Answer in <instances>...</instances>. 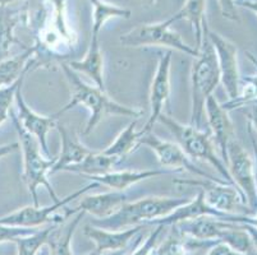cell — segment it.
Masks as SVG:
<instances>
[{"instance_id":"obj_14","label":"cell","mask_w":257,"mask_h":255,"mask_svg":"<svg viewBox=\"0 0 257 255\" xmlns=\"http://www.w3.org/2000/svg\"><path fill=\"white\" fill-rule=\"evenodd\" d=\"M205 114L207 116L210 132L214 137L215 144L218 147L221 160L226 165L228 143L235 137L234 128H233V124L228 115V110L224 109L223 105L219 104L218 100L211 95L206 100V104H205Z\"/></svg>"},{"instance_id":"obj_1","label":"cell","mask_w":257,"mask_h":255,"mask_svg":"<svg viewBox=\"0 0 257 255\" xmlns=\"http://www.w3.org/2000/svg\"><path fill=\"white\" fill-rule=\"evenodd\" d=\"M62 69L64 72L65 78L68 81L69 87H71L72 98L69 104H67L60 111H58V114L63 115L65 111H68L78 105H82L83 107L90 110L91 116L87 121L85 132H83L85 134L92 132L95 126L106 115H123L136 119L142 115L141 110L118 104L116 101L111 100L104 90L99 88L97 86H90V84L85 83L74 73V70L69 68L68 64H62Z\"/></svg>"},{"instance_id":"obj_40","label":"cell","mask_w":257,"mask_h":255,"mask_svg":"<svg viewBox=\"0 0 257 255\" xmlns=\"http://www.w3.org/2000/svg\"><path fill=\"white\" fill-rule=\"evenodd\" d=\"M125 254V249L123 250H118V251H111V254H101V252H97L96 250L92 252H88L86 255H124Z\"/></svg>"},{"instance_id":"obj_39","label":"cell","mask_w":257,"mask_h":255,"mask_svg":"<svg viewBox=\"0 0 257 255\" xmlns=\"http://www.w3.org/2000/svg\"><path fill=\"white\" fill-rule=\"evenodd\" d=\"M247 105L251 106V111H249L248 114V118L249 120L252 121V124H253L254 130H257V104L256 102H248Z\"/></svg>"},{"instance_id":"obj_11","label":"cell","mask_w":257,"mask_h":255,"mask_svg":"<svg viewBox=\"0 0 257 255\" xmlns=\"http://www.w3.org/2000/svg\"><path fill=\"white\" fill-rule=\"evenodd\" d=\"M145 144V146L150 147L154 152L156 153L159 158V162L165 167H173L177 170H186V171L191 172V174L198 175V176L204 177L207 180H215V181H220L218 179H214L210 174L202 171L201 168L196 167L195 163L191 161V158L184 153L183 149L179 147V144L172 143V142H167L163 140L155 135L154 133L149 132L145 133L141 138H140V146Z\"/></svg>"},{"instance_id":"obj_7","label":"cell","mask_w":257,"mask_h":255,"mask_svg":"<svg viewBox=\"0 0 257 255\" xmlns=\"http://www.w3.org/2000/svg\"><path fill=\"white\" fill-rule=\"evenodd\" d=\"M99 186L97 182H91L85 188L74 191L71 195L65 196L59 202L53 203L48 207H36V205H29L20 210H16L13 213H9L7 216L0 217V224H7V226H16V227H29V228H39L44 223H62L63 221L68 219L73 214L72 210L67 212L64 216H53L57 210L62 209L65 204L71 203L72 200L77 199L83 194L87 193L90 189Z\"/></svg>"},{"instance_id":"obj_25","label":"cell","mask_w":257,"mask_h":255,"mask_svg":"<svg viewBox=\"0 0 257 255\" xmlns=\"http://www.w3.org/2000/svg\"><path fill=\"white\" fill-rule=\"evenodd\" d=\"M205 11H206V0H187L183 8L169 18L172 23L181 20H187L192 25L197 50L200 49L201 40H202V22L206 18Z\"/></svg>"},{"instance_id":"obj_29","label":"cell","mask_w":257,"mask_h":255,"mask_svg":"<svg viewBox=\"0 0 257 255\" xmlns=\"http://www.w3.org/2000/svg\"><path fill=\"white\" fill-rule=\"evenodd\" d=\"M182 236L183 235H181V232L175 228V226H173L170 235L153 252V255H184L186 244H184Z\"/></svg>"},{"instance_id":"obj_4","label":"cell","mask_w":257,"mask_h":255,"mask_svg":"<svg viewBox=\"0 0 257 255\" xmlns=\"http://www.w3.org/2000/svg\"><path fill=\"white\" fill-rule=\"evenodd\" d=\"M11 118L13 124H15L16 132H17L18 138H20V148L22 149L23 153V174L22 179L25 184L29 188L30 194L34 200V205L39 207V196H37V188L44 186L50 194L53 203L59 202L57 193L54 191L53 186L48 180V174L55 165L57 157H44L40 152L39 142L34 135L26 132L23 126L21 125L16 112L11 109Z\"/></svg>"},{"instance_id":"obj_28","label":"cell","mask_w":257,"mask_h":255,"mask_svg":"<svg viewBox=\"0 0 257 255\" xmlns=\"http://www.w3.org/2000/svg\"><path fill=\"white\" fill-rule=\"evenodd\" d=\"M55 224L58 223H51L50 227L45 230H37L31 235L18 237L17 240H15V244L17 246V255H37L41 246L48 244L49 236Z\"/></svg>"},{"instance_id":"obj_9","label":"cell","mask_w":257,"mask_h":255,"mask_svg":"<svg viewBox=\"0 0 257 255\" xmlns=\"http://www.w3.org/2000/svg\"><path fill=\"white\" fill-rule=\"evenodd\" d=\"M205 30H206L209 40L211 41L216 56H218L220 81L223 82L224 90L232 101V100L239 97L240 95V77L239 68H238L237 46L225 37L211 31L207 26V21L205 23Z\"/></svg>"},{"instance_id":"obj_6","label":"cell","mask_w":257,"mask_h":255,"mask_svg":"<svg viewBox=\"0 0 257 255\" xmlns=\"http://www.w3.org/2000/svg\"><path fill=\"white\" fill-rule=\"evenodd\" d=\"M170 20L155 25H142L133 28L120 37V42L128 48H140V46H165L174 49L187 55L197 58L200 51L196 48L187 45L177 32L172 30Z\"/></svg>"},{"instance_id":"obj_36","label":"cell","mask_w":257,"mask_h":255,"mask_svg":"<svg viewBox=\"0 0 257 255\" xmlns=\"http://www.w3.org/2000/svg\"><path fill=\"white\" fill-rule=\"evenodd\" d=\"M239 224H242V227L247 231V233H248L249 237H251L252 240L253 247H256L257 249V227H254V226H252V224H248V223H239Z\"/></svg>"},{"instance_id":"obj_38","label":"cell","mask_w":257,"mask_h":255,"mask_svg":"<svg viewBox=\"0 0 257 255\" xmlns=\"http://www.w3.org/2000/svg\"><path fill=\"white\" fill-rule=\"evenodd\" d=\"M235 6H239V7H243V8L249 9V11H252L257 16L256 2H251V0H235Z\"/></svg>"},{"instance_id":"obj_13","label":"cell","mask_w":257,"mask_h":255,"mask_svg":"<svg viewBox=\"0 0 257 255\" xmlns=\"http://www.w3.org/2000/svg\"><path fill=\"white\" fill-rule=\"evenodd\" d=\"M172 51H167L165 54H161L159 59L158 69H156L155 77L151 83L150 92V107L151 115L147 120L146 125L142 129V132L149 133L153 129L154 124L158 121L159 116L163 114V109L167 102L170 93V64H172Z\"/></svg>"},{"instance_id":"obj_31","label":"cell","mask_w":257,"mask_h":255,"mask_svg":"<svg viewBox=\"0 0 257 255\" xmlns=\"http://www.w3.org/2000/svg\"><path fill=\"white\" fill-rule=\"evenodd\" d=\"M39 228H29V227H16V226H7V224H0V244L2 242L12 241L15 242L18 237L31 235Z\"/></svg>"},{"instance_id":"obj_17","label":"cell","mask_w":257,"mask_h":255,"mask_svg":"<svg viewBox=\"0 0 257 255\" xmlns=\"http://www.w3.org/2000/svg\"><path fill=\"white\" fill-rule=\"evenodd\" d=\"M128 194L124 190H114L104 194H96V195L85 196L74 212L78 213L79 210H83L85 213L92 214L96 218H106L115 213L116 210L128 202Z\"/></svg>"},{"instance_id":"obj_18","label":"cell","mask_w":257,"mask_h":255,"mask_svg":"<svg viewBox=\"0 0 257 255\" xmlns=\"http://www.w3.org/2000/svg\"><path fill=\"white\" fill-rule=\"evenodd\" d=\"M69 68L73 70L82 72L90 77L97 87L105 91L104 83V58L100 48L99 36L91 35V42L85 58L82 60H73L68 63Z\"/></svg>"},{"instance_id":"obj_32","label":"cell","mask_w":257,"mask_h":255,"mask_svg":"<svg viewBox=\"0 0 257 255\" xmlns=\"http://www.w3.org/2000/svg\"><path fill=\"white\" fill-rule=\"evenodd\" d=\"M163 228H164V226H160V224H159V227L156 228L155 231H153V232L150 233V236L147 237V240L145 241V244H142L141 246L137 247V249L130 255H150V252L155 249L156 244H158L159 235L161 233Z\"/></svg>"},{"instance_id":"obj_26","label":"cell","mask_w":257,"mask_h":255,"mask_svg":"<svg viewBox=\"0 0 257 255\" xmlns=\"http://www.w3.org/2000/svg\"><path fill=\"white\" fill-rule=\"evenodd\" d=\"M137 125V119L135 121L130 124V125L125 128L120 134L116 137V139L114 140L110 146L107 147L104 152L107 156H114V157H118L119 160H121L123 157H125L127 154H130L131 152H133L137 147L140 146V138L144 135V132H137L136 129Z\"/></svg>"},{"instance_id":"obj_20","label":"cell","mask_w":257,"mask_h":255,"mask_svg":"<svg viewBox=\"0 0 257 255\" xmlns=\"http://www.w3.org/2000/svg\"><path fill=\"white\" fill-rule=\"evenodd\" d=\"M57 130L60 134V139H62V151H60L59 157H57L55 165L50 170V174H55V172L63 171L67 166L74 165L81 161L85 160L88 154L91 153V149L83 146L82 143H79L78 140L72 138L69 135L68 130L65 129L64 126L57 124L55 125Z\"/></svg>"},{"instance_id":"obj_43","label":"cell","mask_w":257,"mask_h":255,"mask_svg":"<svg viewBox=\"0 0 257 255\" xmlns=\"http://www.w3.org/2000/svg\"><path fill=\"white\" fill-rule=\"evenodd\" d=\"M251 2H256V3H257V0H251Z\"/></svg>"},{"instance_id":"obj_12","label":"cell","mask_w":257,"mask_h":255,"mask_svg":"<svg viewBox=\"0 0 257 255\" xmlns=\"http://www.w3.org/2000/svg\"><path fill=\"white\" fill-rule=\"evenodd\" d=\"M22 84H20V87L17 88L16 92V105H17V118L20 120L21 125L23 126V129L31 135H34L39 142L40 148L43 149L45 156L50 158V152H49L48 147V133L50 132L53 128H55L57 123L55 121L59 118V114H54L50 116H43L37 114V112L32 111L27 102L25 101L22 95Z\"/></svg>"},{"instance_id":"obj_5","label":"cell","mask_w":257,"mask_h":255,"mask_svg":"<svg viewBox=\"0 0 257 255\" xmlns=\"http://www.w3.org/2000/svg\"><path fill=\"white\" fill-rule=\"evenodd\" d=\"M158 121L164 124L168 128L173 137L177 140V144H179L184 153L189 158H196V160H204L211 163L221 176L224 177V181H226L230 185H234L232 176L229 174V170L221 157H219L215 152V146L212 143L211 132H202L192 125H184L179 123L175 119L170 116L161 114L159 116ZM235 186V185H234Z\"/></svg>"},{"instance_id":"obj_41","label":"cell","mask_w":257,"mask_h":255,"mask_svg":"<svg viewBox=\"0 0 257 255\" xmlns=\"http://www.w3.org/2000/svg\"><path fill=\"white\" fill-rule=\"evenodd\" d=\"M17 0H0V7H8L9 4L16 3Z\"/></svg>"},{"instance_id":"obj_16","label":"cell","mask_w":257,"mask_h":255,"mask_svg":"<svg viewBox=\"0 0 257 255\" xmlns=\"http://www.w3.org/2000/svg\"><path fill=\"white\" fill-rule=\"evenodd\" d=\"M144 230V224L128 228L125 231H109L87 224L83 233L96 245V251L104 254L105 251H118L127 249L128 244Z\"/></svg>"},{"instance_id":"obj_21","label":"cell","mask_w":257,"mask_h":255,"mask_svg":"<svg viewBox=\"0 0 257 255\" xmlns=\"http://www.w3.org/2000/svg\"><path fill=\"white\" fill-rule=\"evenodd\" d=\"M118 157L107 156L104 152L92 151L83 161L74 165L67 166L63 171L85 175L86 177L100 176L111 171V168L119 162Z\"/></svg>"},{"instance_id":"obj_30","label":"cell","mask_w":257,"mask_h":255,"mask_svg":"<svg viewBox=\"0 0 257 255\" xmlns=\"http://www.w3.org/2000/svg\"><path fill=\"white\" fill-rule=\"evenodd\" d=\"M26 74L27 73L23 74V76L13 84H11V86H8V87H4L0 90V125H2L7 119H8L9 112H11L12 104H13V101H15L17 88L20 87L21 83H23Z\"/></svg>"},{"instance_id":"obj_23","label":"cell","mask_w":257,"mask_h":255,"mask_svg":"<svg viewBox=\"0 0 257 255\" xmlns=\"http://www.w3.org/2000/svg\"><path fill=\"white\" fill-rule=\"evenodd\" d=\"M85 214L86 213L83 210H79L78 214L73 219H71L67 226H62V223L54 226L53 231L49 236L48 244H46L50 246L51 255H73V252H72V238L76 232L77 226Z\"/></svg>"},{"instance_id":"obj_22","label":"cell","mask_w":257,"mask_h":255,"mask_svg":"<svg viewBox=\"0 0 257 255\" xmlns=\"http://www.w3.org/2000/svg\"><path fill=\"white\" fill-rule=\"evenodd\" d=\"M34 54L35 49H27L20 55L0 62V90L17 82L23 74L29 72L35 63V59H32Z\"/></svg>"},{"instance_id":"obj_3","label":"cell","mask_w":257,"mask_h":255,"mask_svg":"<svg viewBox=\"0 0 257 255\" xmlns=\"http://www.w3.org/2000/svg\"><path fill=\"white\" fill-rule=\"evenodd\" d=\"M189 199L186 198H164V196H149L137 202H127L121 205L115 213L106 218H95L90 224L95 227L109 231H119L127 226L161 218L170 214L181 205L186 204Z\"/></svg>"},{"instance_id":"obj_34","label":"cell","mask_w":257,"mask_h":255,"mask_svg":"<svg viewBox=\"0 0 257 255\" xmlns=\"http://www.w3.org/2000/svg\"><path fill=\"white\" fill-rule=\"evenodd\" d=\"M206 255H257V254H240V252L234 251L233 249L228 246L225 244H215L212 245L210 251Z\"/></svg>"},{"instance_id":"obj_35","label":"cell","mask_w":257,"mask_h":255,"mask_svg":"<svg viewBox=\"0 0 257 255\" xmlns=\"http://www.w3.org/2000/svg\"><path fill=\"white\" fill-rule=\"evenodd\" d=\"M228 222H232V223H248L257 227V216L256 217H247L242 216V214H233Z\"/></svg>"},{"instance_id":"obj_24","label":"cell","mask_w":257,"mask_h":255,"mask_svg":"<svg viewBox=\"0 0 257 255\" xmlns=\"http://www.w3.org/2000/svg\"><path fill=\"white\" fill-rule=\"evenodd\" d=\"M23 12L21 9H9L0 7V62L8 59L12 45L17 42L15 30L21 22Z\"/></svg>"},{"instance_id":"obj_37","label":"cell","mask_w":257,"mask_h":255,"mask_svg":"<svg viewBox=\"0 0 257 255\" xmlns=\"http://www.w3.org/2000/svg\"><path fill=\"white\" fill-rule=\"evenodd\" d=\"M17 149H20V143H11L0 146V158L6 157L7 154L13 153V152H16Z\"/></svg>"},{"instance_id":"obj_8","label":"cell","mask_w":257,"mask_h":255,"mask_svg":"<svg viewBox=\"0 0 257 255\" xmlns=\"http://www.w3.org/2000/svg\"><path fill=\"white\" fill-rule=\"evenodd\" d=\"M226 167L232 176L234 185L242 193L249 208H257V181L253 170V162L247 151L233 138L226 149Z\"/></svg>"},{"instance_id":"obj_42","label":"cell","mask_w":257,"mask_h":255,"mask_svg":"<svg viewBox=\"0 0 257 255\" xmlns=\"http://www.w3.org/2000/svg\"><path fill=\"white\" fill-rule=\"evenodd\" d=\"M249 102H256V104H257V97L253 98V100H251V101H249ZM247 104H248V102H247ZM247 104H246V105H247ZM246 105H244V106H246Z\"/></svg>"},{"instance_id":"obj_10","label":"cell","mask_w":257,"mask_h":255,"mask_svg":"<svg viewBox=\"0 0 257 255\" xmlns=\"http://www.w3.org/2000/svg\"><path fill=\"white\" fill-rule=\"evenodd\" d=\"M175 185L197 186L204 191L205 202L210 207L228 214H239L240 204L246 203L242 193L234 185H225V181L215 180H175Z\"/></svg>"},{"instance_id":"obj_33","label":"cell","mask_w":257,"mask_h":255,"mask_svg":"<svg viewBox=\"0 0 257 255\" xmlns=\"http://www.w3.org/2000/svg\"><path fill=\"white\" fill-rule=\"evenodd\" d=\"M220 4V11L224 18H228L230 21H239L235 11V0H219Z\"/></svg>"},{"instance_id":"obj_15","label":"cell","mask_w":257,"mask_h":255,"mask_svg":"<svg viewBox=\"0 0 257 255\" xmlns=\"http://www.w3.org/2000/svg\"><path fill=\"white\" fill-rule=\"evenodd\" d=\"M204 216H211L216 217V218H220L221 221L228 222V219L230 218L232 214L224 213L220 210L215 209V208L210 207L206 202H205V195L204 191L198 189V194L193 200H189L186 204L181 205L175 210H173L172 213L168 214L165 217H161V218L153 219V221L147 222L146 224H160V226H173V224H177L178 222L183 221H189V219H195L198 217Z\"/></svg>"},{"instance_id":"obj_27","label":"cell","mask_w":257,"mask_h":255,"mask_svg":"<svg viewBox=\"0 0 257 255\" xmlns=\"http://www.w3.org/2000/svg\"><path fill=\"white\" fill-rule=\"evenodd\" d=\"M90 3L93 7V22H92V35L99 36L102 26L110 18L123 17L130 18L131 11L124 8L113 6V4L105 3L102 0H90Z\"/></svg>"},{"instance_id":"obj_2","label":"cell","mask_w":257,"mask_h":255,"mask_svg":"<svg viewBox=\"0 0 257 255\" xmlns=\"http://www.w3.org/2000/svg\"><path fill=\"white\" fill-rule=\"evenodd\" d=\"M206 18L202 22V40L198 49L200 54L195 58L191 70V91H192V112L191 124L197 129H201L205 118V104L212 95L214 90L220 82L218 56L215 53L211 41L205 30Z\"/></svg>"},{"instance_id":"obj_19","label":"cell","mask_w":257,"mask_h":255,"mask_svg":"<svg viewBox=\"0 0 257 255\" xmlns=\"http://www.w3.org/2000/svg\"><path fill=\"white\" fill-rule=\"evenodd\" d=\"M170 172L172 171H168V170H144V171L124 170V171H110L105 175L90 176L87 179H91L93 182H97V184L109 186L114 190L123 191L130 188L131 185H135L137 182L142 181V180L151 179V177L160 176V175H167L170 174Z\"/></svg>"}]
</instances>
